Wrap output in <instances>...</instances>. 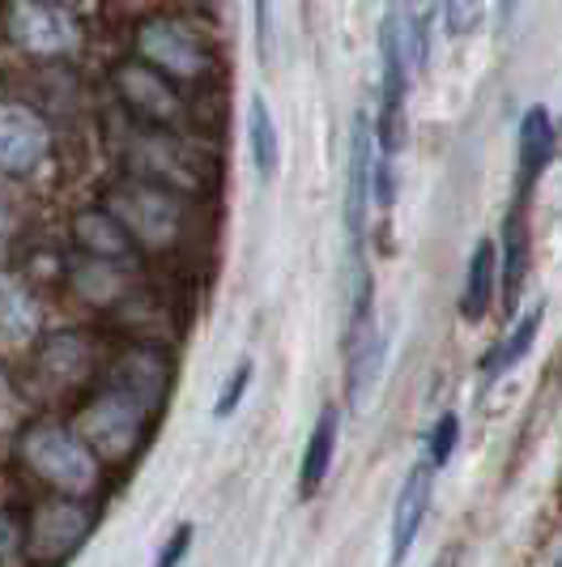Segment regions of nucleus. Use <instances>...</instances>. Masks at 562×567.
Listing matches in <instances>:
<instances>
[{
	"label": "nucleus",
	"instance_id": "obj_4",
	"mask_svg": "<svg viewBox=\"0 0 562 567\" xmlns=\"http://www.w3.org/2000/svg\"><path fill=\"white\" fill-rule=\"evenodd\" d=\"M0 30L27 56H73L82 48V27L60 0H4Z\"/></svg>",
	"mask_w": 562,
	"mask_h": 567
},
{
	"label": "nucleus",
	"instance_id": "obj_21",
	"mask_svg": "<svg viewBox=\"0 0 562 567\" xmlns=\"http://www.w3.org/2000/svg\"><path fill=\"white\" fill-rule=\"evenodd\" d=\"M541 320H545V303H537L533 312H524L520 316V324L507 333L490 354H486V363H481V375H486V384L490 380H499L503 371H511L529 350H533V341H537V329H541Z\"/></svg>",
	"mask_w": 562,
	"mask_h": 567
},
{
	"label": "nucleus",
	"instance_id": "obj_28",
	"mask_svg": "<svg viewBox=\"0 0 562 567\" xmlns=\"http://www.w3.org/2000/svg\"><path fill=\"white\" fill-rule=\"evenodd\" d=\"M252 30H256V52L269 64V56H273V13H269V0H252Z\"/></svg>",
	"mask_w": 562,
	"mask_h": 567
},
{
	"label": "nucleus",
	"instance_id": "obj_11",
	"mask_svg": "<svg viewBox=\"0 0 562 567\" xmlns=\"http://www.w3.org/2000/svg\"><path fill=\"white\" fill-rule=\"evenodd\" d=\"M435 461L422 453L409 470H405V483L396 491V508H393V564H400L409 555V546L418 538L422 520L430 512V495H435Z\"/></svg>",
	"mask_w": 562,
	"mask_h": 567
},
{
	"label": "nucleus",
	"instance_id": "obj_22",
	"mask_svg": "<svg viewBox=\"0 0 562 567\" xmlns=\"http://www.w3.org/2000/svg\"><path fill=\"white\" fill-rule=\"evenodd\" d=\"M248 142H252V163L260 179H273L281 163V142H278V124H273V112L264 103V94H252L248 103Z\"/></svg>",
	"mask_w": 562,
	"mask_h": 567
},
{
	"label": "nucleus",
	"instance_id": "obj_13",
	"mask_svg": "<svg viewBox=\"0 0 562 567\" xmlns=\"http://www.w3.org/2000/svg\"><path fill=\"white\" fill-rule=\"evenodd\" d=\"M520 167H516V197H533L537 179L545 175L554 158V124L545 107H529L520 120V150H516Z\"/></svg>",
	"mask_w": 562,
	"mask_h": 567
},
{
	"label": "nucleus",
	"instance_id": "obj_30",
	"mask_svg": "<svg viewBox=\"0 0 562 567\" xmlns=\"http://www.w3.org/2000/svg\"><path fill=\"white\" fill-rule=\"evenodd\" d=\"M192 534H197V529H192V520H184V525H179V529L170 534V546H163L158 564H163V567H175V564H179V559L188 555V546H192Z\"/></svg>",
	"mask_w": 562,
	"mask_h": 567
},
{
	"label": "nucleus",
	"instance_id": "obj_32",
	"mask_svg": "<svg viewBox=\"0 0 562 567\" xmlns=\"http://www.w3.org/2000/svg\"><path fill=\"white\" fill-rule=\"evenodd\" d=\"M559 564H562V555H559Z\"/></svg>",
	"mask_w": 562,
	"mask_h": 567
},
{
	"label": "nucleus",
	"instance_id": "obj_10",
	"mask_svg": "<svg viewBox=\"0 0 562 567\" xmlns=\"http://www.w3.org/2000/svg\"><path fill=\"white\" fill-rule=\"evenodd\" d=\"M137 52L154 69H163L167 78H205L209 73V52L192 30L175 18H149L137 30Z\"/></svg>",
	"mask_w": 562,
	"mask_h": 567
},
{
	"label": "nucleus",
	"instance_id": "obj_27",
	"mask_svg": "<svg viewBox=\"0 0 562 567\" xmlns=\"http://www.w3.org/2000/svg\"><path fill=\"white\" fill-rule=\"evenodd\" d=\"M481 0H444V30L451 39H465L469 30L478 27Z\"/></svg>",
	"mask_w": 562,
	"mask_h": 567
},
{
	"label": "nucleus",
	"instance_id": "obj_24",
	"mask_svg": "<svg viewBox=\"0 0 562 567\" xmlns=\"http://www.w3.org/2000/svg\"><path fill=\"white\" fill-rule=\"evenodd\" d=\"M456 440H460V419H456V414L448 410V414H439V423L430 426V435H426V456H430V461L444 470V465L451 461V449H456Z\"/></svg>",
	"mask_w": 562,
	"mask_h": 567
},
{
	"label": "nucleus",
	"instance_id": "obj_7",
	"mask_svg": "<svg viewBox=\"0 0 562 567\" xmlns=\"http://www.w3.org/2000/svg\"><path fill=\"white\" fill-rule=\"evenodd\" d=\"M112 85L124 103V112L149 124V128H175L184 120V99L175 94L163 69H154L149 60H124L115 64Z\"/></svg>",
	"mask_w": 562,
	"mask_h": 567
},
{
	"label": "nucleus",
	"instance_id": "obj_12",
	"mask_svg": "<svg viewBox=\"0 0 562 567\" xmlns=\"http://www.w3.org/2000/svg\"><path fill=\"white\" fill-rule=\"evenodd\" d=\"M499 278H503V308L516 312L520 290L529 282V197H516L503 218V256H499Z\"/></svg>",
	"mask_w": 562,
	"mask_h": 567
},
{
	"label": "nucleus",
	"instance_id": "obj_16",
	"mask_svg": "<svg viewBox=\"0 0 562 567\" xmlns=\"http://www.w3.org/2000/svg\"><path fill=\"white\" fill-rule=\"evenodd\" d=\"M115 384H128V389H137L140 398H149L154 405H163L167 398V380H170V359L163 350H154V346H133L128 354H119V363L112 368Z\"/></svg>",
	"mask_w": 562,
	"mask_h": 567
},
{
	"label": "nucleus",
	"instance_id": "obj_1",
	"mask_svg": "<svg viewBox=\"0 0 562 567\" xmlns=\"http://www.w3.org/2000/svg\"><path fill=\"white\" fill-rule=\"evenodd\" d=\"M18 453L27 461V470L34 478L60 491V495H77L90 499L98 491V453L77 435V426L64 423H30L18 435Z\"/></svg>",
	"mask_w": 562,
	"mask_h": 567
},
{
	"label": "nucleus",
	"instance_id": "obj_5",
	"mask_svg": "<svg viewBox=\"0 0 562 567\" xmlns=\"http://www.w3.org/2000/svg\"><path fill=\"white\" fill-rule=\"evenodd\" d=\"M379 56H384V78H379L375 142H379V154L396 158L405 145V99H409V43H405L396 4H388L384 22H379Z\"/></svg>",
	"mask_w": 562,
	"mask_h": 567
},
{
	"label": "nucleus",
	"instance_id": "obj_26",
	"mask_svg": "<svg viewBox=\"0 0 562 567\" xmlns=\"http://www.w3.org/2000/svg\"><path fill=\"white\" fill-rule=\"evenodd\" d=\"M27 559V525L13 512H0V564H22Z\"/></svg>",
	"mask_w": 562,
	"mask_h": 567
},
{
	"label": "nucleus",
	"instance_id": "obj_8",
	"mask_svg": "<svg viewBox=\"0 0 562 567\" xmlns=\"http://www.w3.org/2000/svg\"><path fill=\"white\" fill-rule=\"evenodd\" d=\"M375 158H379V142H375V124L366 112H354V133H350V171H345V239H350V260L363 256V235L371 223V200H375Z\"/></svg>",
	"mask_w": 562,
	"mask_h": 567
},
{
	"label": "nucleus",
	"instance_id": "obj_3",
	"mask_svg": "<svg viewBox=\"0 0 562 567\" xmlns=\"http://www.w3.org/2000/svg\"><path fill=\"white\" fill-rule=\"evenodd\" d=\"M107 209L145 248H170V244H179V235L188 227V197L175 184L149 179V175L115 184L107 193Z\"/></svg>",
	"mask_w": 562,
	"mask_h": 567
},
{
	"label": "nucleus",
	"instance_id": "obj_2",
	"mask_svg": "<svg viewBox=\"0 0 562 567\" xmlns=\"http://www.w3.org/2000/svg\"><path fill=\"white\" fill-rule=\"evenodd\" d=\"M154 414H158V405L149 398H140L128 384L107 380L98 389V398L77 414V435L98 453V461H128L145 440Z\"/></svg>",
	"mask_w": 562,
	"mask_h": 567
},
{
	"label": "nucleus",
	"instance_id": "obj_20",
	"mask_svg": "<svg viewBox=\"0 0 562 567\" xmlns=\"http://www.w3.org/2000/svg\"><path fill=\"white\" fill-rule=\"evenodd\" d=\"M124 269L128 265H119V260H107V256H90L73 269V290L82 295L85 303H112L124 295Z\"/></svg>",
	"mask_w": 562,
	"mask_h": 567
},
{
	"label": "nucleus",
	"instance_id": "obj_18",
	"mask_svg": "<svg viewBox=\"0 0 562 567\" xmlns=\"http://www.w3.org/2000/svg\"><path fill=\"white\" fill-rule=\"evenodd\" d=\"M39 329V308L13 274H0V346H22Z\"/></svg>",
	"mask_w": 562,
	"mask_h": 567
},
{
	"label": "nucleus",
	"instance_id": "obj_19",
	"mask_svg": "<svg viewBox=\"0 0 562 567\" xmlns=\"http://www.w3.org/2000/svg\"><path fill=\"white\" fill-rule=\"evenodd\" d=\"M39 371L56 384H73L90 371V346L77 333H60L39 346Z\"/></svg>",
	"mask_w": 562,
	"mask_h": 567
},
{
	"label": "nucleus",
	"instance_id": "obj_17",
	"mask_svg": "<svg viewBox=\"0 0 562 567\" xmlns=\"http://www.w3.org/2000/svg\"><path fill=\"white\" fill-rule=\"evenodd\" d=\"M495 282H499V252L490 239H481L469 256V274H465V290H460V316L469 324L486 320L490 303H495Z\"/></svg>",
	"mask_w": 562,
	"mask_h": 567
},
{
	"label": "nucleus",
	"instance_id": "obj_25",
	"mask_svg": "<svg viewBox=\"0 0 562 567\" xmlns=\"http://www.w3.org/2000/svg\"><path fill=\"white\" fill-rule=\"evenodd\" d=\"M248 384H252V359H239V368L226 375L222 393H218V405H214V419H230L235 410H239V401L248 393Z\"/></svg>",
	"mask_w": 562,
	"mask_h": 567
},
{
	"label": "nucleus",
	"instance_id": "obj_15",
	"mask_svg": "<svg viewBox=\"0 0 562 567\" xmlns=\"http://www.w3.org/2000/svg\"><path fill=\"white\" fill-rule=\"evenodd\" d=\"M337 431H341L337 405H324V410L315 414L311 440H308V449H303V465H299V495H303V499H311V495L324 486V478H329L333 456H337Z\"/></svg>",
	"mask_w": 562,
	"mask_h": 567
},
{
	"label": "nucleus",
	"instance_id": "obj_14",
	"mask_svg": "<svg viewBox=\"0 0 562 567\" xmlns=\"http://www.w3.org/2000/svg\"><path fill=\"white\" fill-rule=\"evenodd\" d=\"M73 239H77V248L90 256H107V260H119V265H128L133 260V235L128 227L115 218L112 209L103 205V209H82L77 218H73Z\"/></svg>",
	"mask_w": 562,
	"mask_h": 567
},
{
	"label": "nucleus",
	"instance_id": "obj_31",
	"mask_svg": "<svg viewBox=\"0 0 562 567\" xmlns=\"http://www.w3.org/2000/svg\"><path fill=\"white\" fill-rule=\"evenodd\" d=\"M559 504H562V474H559Z\"/></svg>",
	"mask_w": 562,
	"mask_h": 567
},
{
	"label": "nucleus",
	"instance_id": "obj_9",
	"mask_svg": "<svg viewBox=\"0 0 562 567\" xmlns=\"http://www.w3.org/2000/svg\"><path fill=\"white\" fill-rule=\"evenodd\" d=\"M52 154V124L27 103L0 99V175H34Z\"/></svg>",
	"mask_w": 562,
	"mask_h": 567
},
{
	"label": "nucleus",
	"instance_id": "obj_23",
	"mask_svg": "<svg viewBox=\"0 0 562 567\" xmlns=\"http://www.w3.org/2000/svg\"><path fill=\"white\" fill-rule=\"evenodd\" d=\"M435 18H439V0H405L400 27H405V43H409V60L426 69L430 64V39H435Z\"/></svg>",
	"mask_w": 562,
	"mask_h": 567
},
{
	"label": "nucleus",
	"instance_id": "obj_29",
	"mask_svg": "<svg viewBox=\"0 0 562 567\" xmlns=\"http://www.w3.org/2000/svg\"><path fill=\"white\" fill-rule=\"evenodd\" d=\"M18 414H22V398H18L13 380L0 371V431H9V426L18 423Z\"/></svg>",
	"mask_w": 562,
	"mask_h": 567
},
{
	"label": "nucleus",
	"instance_id": "obj_6",
	"mask_svg": "<svg viewBox=\"0 0 562 567\" xmlns=\"http://www.w3.org/2000/svg\"><path fill=\"white\" fill-rule=\"evenodd\" d=\"M94 529V512L77 495H60L30 512L27 520V559L34 564H64L85 546Z\"/></svg>",
	"mask_w": 562,
	"mask_h": 567
}]
</instances>
